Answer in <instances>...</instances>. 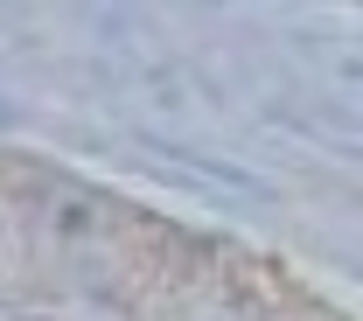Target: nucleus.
Wrapping results in <instances>:
<instances>
[]
</instances>
